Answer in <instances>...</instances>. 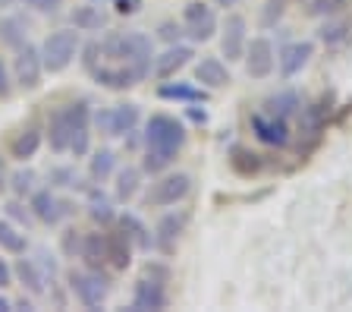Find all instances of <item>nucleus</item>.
<instances>
[{
    "mask_svg": "<svg viewBox=\"0 0 352 312\" xmlns=\"http://www.w3.org/2000/svg\"><path fill=\"white\" fill-rule=\"evenodd\" d=\"M101 54L110 63H129L139 70H151V38L142 32H113L101 41Z\"/></svg>",
    "mask_w": 352,
    "mask_h": 312,
    "instance_id": "obj_1",
    "label": "nucleus"
},
{
    "mask_svg": "<svg viewBox=\"0 0 352 312\" xmlns=\"http://www.w3.org/2000/svg\"><path fill=\"white\" fill-rule=\"evenodd\" d=\"M88 127V104L76 101V104H63L57 114L51 117V149L54 152H69L76 129Z\"/></svg>",
    "mask_w": 352,
    "mask_h": 312,
    "instance_id": "obj_2",
    "label": "nucleus"
},
{
    "mask_svg": "<svg viewBox=\"0 0 352 312\" xmlns=\"http://www.w3.org/2000/svg\"><path fill=\"white\" fill-rule=\"evenodd\" d=\"M145 139H148V149L176 158V152L186 145V127L176 117H170V114H154L148 120Z\"/></svg>",
    "mask_w": 352,
    "mask_h": 312,
    "instance_id": "obj_3",
    "label": "nucleus"
},
{
    "mask_svg": "<svg viewBox=\"0 0 352 312\" xmlns=\"http://www.w3.org/2000/svg\"><path fill=\"white\" fill-rule=\"evenodd\" d=\"M76 54H79V32H73V29L51 32L41 45L44 70H51V73H63V70L73 63Z\"/></svg>",
    "mask_w": 352,
    "mask_h": 312,
    "instance_id": "obj_4",
    "label": "nucleus"
},
{
    "mask_svg": "<svg viewBox=\"0 0 352 312\" xmlns=\"http://www.w3.org/2000/svg\"><path fill=\"white\" fill-rule=\"evenodd\" d=\"M69 290L76 293L85 309H101L107 300V278H101L98 271H73L69 275Z\"/></svg>",
    "mask_w": 352,
    "mask_h": 312,
    "instance_id": "obj_5",
    "label": "nucleus"
},
{
    "mask_svg": "<svg viewBox=\"0 0 352 312\" xmlns=\"http://www.w3.org/2000/svg\"><path fill=\"white\" fill-rule=\"evenodd\" d=\"M192 189V180L189 174H167L161 177L157 183L148 189V205H176V202H183Z\"/></svg>",
    "mask_w": 352,
    "mask_h": 312,
    "instance_id": "obj_6",
    "label": "nucleus"
},
{
    "mask_svg": "<svg viewBox=\"0 0 352 312\" xmlns=\"http://www.w3.org/2000/svg\"><path fill=\"white\" fill-rule=\"evenodd\" d=\"M95 123L104 136H126L139 123V107L135 104H117V107H107V111H98Z\"/></svg>",
    "mask_w": 352,
    "mask_h": 312,
    "instance_id": "obj_7",
    "label": "nucleus"
},
{
    "mask_svg": "<svg viewBox=\"0 0 352 312\" xmlns=\"http://www.w3.org/2000/svg\"><path fill=\"white\" fill-rule=\"evenodd\" d=\"M16 82H19L22 89H38L41 85V73H44V60H41V48L35 45H25L19 48V54H16Z\"/></svg>",
    "mask_w": 352,
    "mask_h": 312,
    "instance_id": "obj_8",
    "label": "nucleus"
},
{
    "mask_svg": "<svg viewBox=\"0 0 352 312\" xmlns=\"http://www.w3.org/2000/svg\"><path fill=\"white\" fill-rule=\"evenodd\" d=\"M183 23H186V32L192 35V41H208V38L217 32V16H214V10L208 7V3H201V0L186 3Z\"/></svg>",
    "mask_w": 352,
    "mask_h": 312,
    "instance_id": "obj_9",
    "label": "nucleus"
},
{
    "mask_svg": "<svg viewBox=\"0 0 352 312\" xmlns=\"http://www.w3.org/2000/svg\"><path fill=\"white\" fill-rule=\"evenodd\" d=\"M252 133L264 142V145H274V149H283L289 142V127H286V117H277V114H252Z\"/></svg>",
    "mask_w": 352,
    "mask_h": 312,
    "instance_id": "obj_10",
    "label": "nucleus"
},
{
    "mask_svg": "<svg viewBox=\"0 0 352 312\" xmlns=\"http://www.w3.org/2000/svg\"><path fill=\"white\" fill-rule=\"evenodd\" d=\"M157 309H167V287L164 281L157 278H142L132 290V312H157Z\"/></svg>",
    "mask_w": 352,
    "mask_h": 312,
    "instance_id": "obj_11",
    "label": "nucleus"
},
{
    "mask_svg": "<svg viewBox=\"0 0 352 312\" xmlns=\"http://www.w3.org/2000/svg\"><path fill=\"white\" fill-rule=\"evenodd\" d=\"M245 73L252 79H264V76H271L274 70V45L267 38H252L249 45H245Z\"/></svg>",
    "mask_w": 352,
    "mask_h": 312,
    "instance_id": "obj_12",
    "label": "nucleus"
},
{
    "mask_svg": "<svg viewBox=\"0 0 352 312\" xmlns=\"http://www.w3.org/2000/svg\"><path fill=\"white\" fill-rule=\"evenodd\" d=\"M91 73H95V79L101 82V85H107V89H129V85H135V82L145 79V70L129 67V63H110V67H95Z\"/></svg>",
    "mask_w": 352,
    "mask_h": 312,
    "instance_id": "obj_13",
    "label": "nucleus"
},
{
    "mask_svg": "<svg viewBox=\"0 0 352 312\" xmlns=\"http://www.w3.org/2000/svg\"><path fill=\"white\" fill-rule=\"evenodd\" d=\"M32 211H35V218L44 224H60L69 211H73V205L57 199L51 189H38V193L32 196Z\"/></svg>",
    "mask_w": 352,
    "mask_h": 312,
    "instance_id": "obj_14",
    "label": "nucleus"
},
{
    "mask_svg": "<svg viewBox=\"0 0 352 312\" xmlns=\"http://www.w3.org/2000/svg\"><path fill=\"white\" fill-rule=\"evenodd\" d=\"M315 54V45L311 41H289V45L280 48L277 54V67L286 79H293L296 73H302V67L308 63V57Z\"/></svg>",
    "mask_w": 352,
    "mask_h": 312,
    "instance_id": "obj_15",
    "label": "nucleus"
},
{
    "mask_svg": "<svg viewBox=\"0 0 352 312\" xmlns=\"http://www.w3.org/2000/svg\"><path fill=\"white\" fill-rule=\"evenodd\" d=\"M245 19L242 16H227V23H223V35H220V51L227 60H239L245 54Z\"/></svg>",
    "mask_w": 352,
    "mask_h": 312,
    "instance_id": "obj_16",
    "label": "nucleus"
},
{
    "mask_svg": "<svg viewBox=\"0 0 352 312\" xmlns=\"http://www.w3.org/2000/svg\"><path fill=\"white\" fill-rule=\"evenodd\" d=\"M186 221H189L186 211H170V215H164L161 221H157V227H154V246L164 249V253H173V246H176V240H179V233H183Z\"/></svg>",
    "mask_w": 352,
    "mask_h": 312,
    "instance_id": "obj_17",
    "label": "nucleus"
},
{
    "mask_svg": "<svg viewBox=\"0 0 352 312\" xmlns=\"http://www.w3.org/2000/svg\"><path fill=\"white\" fill-rule=\"evenodd\" d=\"M192 57H195V54H192L189 45H173V48H167L161 57H154V76H157V79H170V76L179 73V70H183Z\"/></svg>",
    "mask_w": 352,
    "mask_h": 312,
    "instance_id": "obj_18",
    "label": "nucleus"
},
{
    "mask_svg": "<svg viewBox=\"0 0 352 312\" xmlns=\"http://www.w3.org/2000/svg\"><path fill=\"white\" fill-rule=\"evenodd\" d=\"M195 79L201 82V85H208V89H223L230 82V70H227V63L217 57H201L195 67Z\"/></svg>",
    "mask_w": 352,
    "mask_h": 312,
    "instance_id": "obj_19",
    "label": "nucleus"
},
{
    "mask_svg": "<svg viewBox=\"0 0 352 312\" xmlns=\"http://www.w3.org/2000/svg\"><path fill=\"white\" fill-rule=\"evenodd\" d=\"M79 259H85L88 268H101L107 262V237L104 233H85L82 237Z\"/></svg>",
    "mask_w": 352,
    "mask_h": 312,
    "instance_id": "obj_20",
    "label": "nucleus"
},
{
    "mask_svg": "<svg viewBox=\"0 0 352 312\" xmlns=\"http://www.w3.org/2000/svg\"><path fill=\"white\" fill-rule=\"evenodd\" d=\"M107 237V262L113 268H129V262H132V243H129V237L126 233H104Z\"/></svg>",
    "mask_w": 352,
    "mask_h": 312,
    "instance_id": "obj_21",
    "label": "nucleus"
},
{
    "mask_svg": "<svg viewBox=\"0 0 352 312\" xmlns=\"http://www.w3.org/2000/svg\"><path fill=\"white\" fill-rule=\"evenodd\" d=\"M38 149H41V129L29 127V129H22V133L13 139V145H10V155H13L16 161H29V158H35Z\"/></svg>",
    "mask_w": 352,
    "mask_h": 312,
    "instance_id": "obj_22",
    "label": "nucleus"
},
{
    "mask_svg": "<svg viewBox=\"0 0 352 312\" xmlns=\"http://www.w3.org/2000/svg\"><path fill=\"white\" fill-rule=\"evenodd\" d=\"M120 231L129 237L132 246H139V249H151L154 237L148 233V227H145V224H142L135 215H120Z\"/></svg>",
    "mask_w": 352,
    "mask_h": 312,
    "instance_id": "obj_23",
    "label": "nucleus"
},
{
    "mask_svg": "<svg viewBox=\"0 0 352 312\" xmlns=\"http://www.w3.org/2000/svg\"><path fill=\"white\" fill-rule=\"evenodd\" d=\"M69 19H73V25L79 32H98L104 25V13H101V7H95V3H82V7H76L73 13H69Z\"/></svg>",
    "mask_w": 352,
    "mask_h": 312,
    "instance_id": "obj_24",
    "label": "nucleus"
},
{
    "mask_svg": "<svg viewBox=\"0 0 352 312\" xmlns=\"http://www.w3.org/2000/svg\"><path fill=\"white\" fill-rule=\"evenodd\" d=\"M113 167H117V155L110 149H101L91 155V161H88V174H91V180L95 183H104V180L113 174Z\"/></svg>",
    "mask_w": 352,
    "mask_h": 312,
    "instance_id": "obj_25",
    "label": "nucleus"
},
{
    "mask_svg": "<svg viewBox=\"0 0 352 312\" xmlns=\"http://www.w3.org/2000/svg\"><path fill=\"white\" fill-rule=\"evenodd\" d=\"M157 95L167 98V101H189V104L205 101V98H208L201 89H195V85H186V82H176V85H161V89H157Z\"/></svg>",
    "mask_w": 352,
    "mask_h": 312,
    "instance_id": "obj_26",
    "label": "nucleus"
},
{
    "mask_svg": "<svg viewBox=\"0 0 352 312\" xmlns=\"http://www.w3.org/2000/svg\"><path fill=\"white\" fill-rule=\"evenodd\" d=\"M230 164H233V171H239L242 177H252V174L261 171V158L252 149H242V145H236V149L230 152Z\"/></svg>",
    "mask_w": 352,
    "mask_h": 312,
    "instance_id": "obj_27",
    "label": "nucleus"
},
{
    "mask_svg": "<svg viewBox=\"0 0 352 312\" xmlns=\"http://www.w3.org/2000/svg\"><path fill=\"white\" fill-rule=\"evenodd\" d=\"M16 275H19V281L25 284V287L32 290V293H44V275L38 271V265L32 259H19V265H16Z\"/></svg>",
    "mask_w": 352,
    "mask_h": 312,
    "instance_id": "obj_28",
    "label": "nucleus"
},
{
    "mask_svg": "<svg viewBox=\"0 0 352 312\" xmlns=\"http://www.w3.org/2000/svg\"><path fill=\"white\" fill-rule=\"evenodd\" d=\"M139 180H142L139 167H123V171L117 174V199L129 202L132 196L139 193Z\"/></svg>",
    "mask_w": 352,
    "mask_h": 312,
    "instance_id": "obj_29",
    "label": "nucleus"
},
{
    "mask_svg": "<svg viewBox=\"0 0 352 312\" xmlns=\"http://www.w3.org/2000/svg\"><path fill=\"white\" fill-rule=\"evenodd\" d=\"M299 107H302V101L296 92H280V95H274L271 101H267V114H277V117H289V114H296Z\"/></svg>",
    "mask_w": 352,
    "mask_h": 312,
    "instance_id": "obj_30",
    "label": "nucleus"
},
{
    "mask_svg": "<svg viewBox=\"0 0 352 312\" xmlns=\"http://www.w3.org/2000/svg\"><path fill=\"white\" fill-rule=\"evenodd\" d=\"M0 249H7V253H25V233H19L10 221H0Z\"/></svg>",
    "mask_w": 352,
    "mask_h": 312,
    "instance_id": "obj_31",
    "label": "nucleus"
},
{
    "mask_svg": "<svg viewBox=\"0 0 352 312\" xmlns=\"http://www.w3.org/2000/svg\"><path fill=\"white\" fill-rule=\"evenodd\" d=\"M88 215L95 218V221H101V224H110L113 221V208H110V199L104 193H91V202H88Z\"/></svg>",
    "mask_w": 352,
    "mask_h": 312,
    "instance_id": "obj_32",
    "label": "nucleus"
},
{
    "mask_svg": "<svg viewBox=\"0 0 352 312\" xmlns=\"http://www.w3.org/2000/svg\"><path fill=\"white\" fill-rule=\"evenodd\" d=\"M25 25H22V19H3V23H0V35H3V41H7V45H13V48H22L25 45Z\"/></svg>",
    "mask_w": 352,
    "mask_h": 312,
    "instance_id": "obj_33",
    "label": "nucleus"
},
{
    "mask_svg": "<svg viewBox=\"0 0 352 312\" xmlns=\"http://www.w3.org/2000/svg\"><path fill=\"white\" fill-rule=\"evenodd\" d=\"M346 7V0H308V13L311 16H337Z\"/></svg>",
    "mask_w": 352,
    "mask_h": 312,
    "instance_id": "obj_34",
    "label": "nucleus"
},
{
    "mask_svg": "<svg viewBox=\"0 0 352 312\" xmlns=\"http://www.w3.org/2000/svg\"><path fill=\"white\" fill-rule=\"evenodd\" d=\"M170 164H173V155H164V152L148 149V155H145V161H142V167H145L148 174H161L164 167H170Z\"/></svg>",
    "mask_w": 352,
    "mask_h": 312,
    "instance_id": "obj_35",
    "label": "nucleus"
},
{
    "mask_svg": "<svg viewBox=\"0 0 352 312\" xmlns=\"http://www.w3.org/2000/svg\"><path fill=\"white\" fill-rule=\"evenodd\" d=\"M346 35H349V23H327L321 29V41H324V45H340Z\"/></svg>",
    "mask_w": 352,
    "mask_h": 312,
    "instance_id": "obj_36",
    "label": "nucleus"
},
{
    "mask_svg": "<svg viewBox=\"0 0 352 312\" xmlns=\"http://www.w3.org/2000/svg\"><path fill=\"white\" fill-rule=\"evenodd\" d=\"M32 183H35V174H32V171H19V174H13V189H16L19 196L32 193Z\"/></svg>",
    "mask_w": 352,
    "mask_h": 312,
    "instance_id": "obj_37",
    "label": "nucleus"
},
{
    "mask_svg": "<svg viewBox=\"0 0 352 312\" xmlns=\"http://www.w3.org/2000/svg\"><path fill=\"white\" fill-rule=\"evenodd\" d=\"M51 180H54V186H76L79 180H76V174L69 171V167H57V171L51 174Z\"/></svg>",
    "mask_w": 352,
    "mask_h": 312,
    "instance_id": "obj_38",
    "label": "nucleus"
},
{
    "mask_svg": "<svg viewBox=\"0 0 352 312\" xmlns=\"http://www.w3.org/2000/svg\"><path fill=\"white\" fill-rule=\"evenodd\" d=\"M63 249H66V256H79V249H82V237H79V231H66V237H63Z\"/></svg>",
    "mask_w": 352,
    "mask_h": 312,
    "instance_id": "obj_39",
    "label": "nucleus"
},
{
    "mask_svg": "<svg viewBox=\"0 0 352 312\" xmlns=\"http://www.w3.org/2000/svg\"><path fill=\"white\" fill-rule=\"evenodd\" d=\"M113 10H117L120 16H132L142 10V0H113Z\"/></svg>",
    "mask_w": 352,
    "mask_h": 312,
    "instance_id": "obj_40",
    "label": "nucleus"
},
{
    "mask_svg": "<svg viewBox=\"0 0 352 312\" xmlns=\"http://www.w3.org/2000/svg\"><path fill=\"white\" fill-rule=\"evenodd\" d=\"M283 3H286V0H267V10H264V23L271 25L274 19H280V13H283Z\"/></svg>",
    "mask_w": 352,
    "mask_h": 312,
    "instance_id": "obj_41",
    "label": "nucleus"
},
{
    "mask_svg": "<svg viewBox=\"0 0 352 312\" xmlns=\"http://www.w3.org/2000/svg\"><path fill=\"white\" fill-rule=\"evenodd\" d=\"M32 10H38V13H54V10L63 3V0H25Z\"/></svg>",
    "mask_w": 352,
    "mask_h": 312,
    "instance_id": "obj_42",
    "label": "nucleus"
},
{
    "mask_svg": "<svg viewBox=\"0 0 352 312\" xmlns=\"http://www.w3.org/2000/svg\"><path fill=\"white\" fill-rule=\"evenodd\" d=\"M179 35H183V29H179L176 23H164L161 25V38H164V41H176Z\"/></svg>",
    "mask_w": 352,
    "mask_h": 312,
    "instance_id": "obj_43",
    "label": "nucleus"
},
{
    "mask_svg": "<svg viewBox=\"0 0 352 312\" xmlns=\"http://www.w3.org/2000/svg\"><path fill=\"white\" fill-rule=\"evenodd\" d=\"M7 211H10V218H16V221H29V211H25L19 202H10Z\"/></svg>",
    "mask_w": 352,
    "mask_h": 312,
    "instance_id": "obj_44",
    "label": "nucleus"
},
{
    "mask_svg": "<svg viewBox=\"0 0 352 312\" xmlns=\"http://www.w3.org/2000/svg\"><path fill=\"white\" fill-rule=\"evenodd\" d=\"M10 284H13V271H10V265L3 259H0V290L3 287H10Z\"/></svg>",
    "mask_w": 352,
    "mask_h": 312,
    "instance_id": "obj_45",
    "label": "nucleus"
},
{
    "mask_svg": "<svg viewBox=\"0 0 352 312\" xmlns=\"http://www.w3.org/2000/svg\"><path fill=\"white\" fill-rule=\"evenodd\" d=\"M10 95V76H7V67H3V60H0V98Z\"/></svg>",
    "mask_w": 352,
    "mask_h": 312,
    "instance_id": "obj_46",
    "label": "nucleus"
},
{
    "mask_svg": "<svg viewBox=\"0 0 352 312\" xmlns=\"http://www.w3.org/2000/svg\"><path fill=\"white\" fill-rule=\"evenodd\" d=\"M189 114H192V120H198V123H205V120H208V114L205 111H195V107H192Z\"/></svg>",
    "mask_w": 352,
    "mask_h": 312,
    "instance_id": "obj_47",
    "label": "nucleus"
},
{
    "mask_svg": "<svg viewBox=\"0 0 352 312\" xmlns=\"http://www.w3.org/2000/svg\"><path fill=\"white\" fill-rule=\"evenodd\" d=\"M214 3H217V7H236L239 0H214Z\"/></svg>",
    "mask_w": 352,
    "mask_h": 312,
    "instance_id": "obj_48",
    "label": "nucleus"
},
{
    "mask_svg": "<svg viewBox=\"0 0 352 312\" xmlns=\"http://www.w3.org/2000/svg\"><path fill=\"white\" fill-rule=\"evenodd\" d=\"M10 309H13V303H10V300H3V297H0V312H10Z\"/></svg>",
    "mask_w": 352,
    "mask_h": 312,
    "instance_id": "obj_49",
    "label": "nucleus"
},
{
    "mask_svg": "<svg viewBox=\"0 0 352 312\" xmlns=\"http://www.w3.org/2000/svg\"><path fill=\"white\" fill-rule=\"evenodd\" d=\"M16 0H0V7H13Z\"/></svg>",
    "mask_w": 352,
    "mask_h": 312,
    "instance_id": "obj_50",
    "label": "nucleus"
},
{
    "mask_svg": "<svg viewBox=\"0 0 352 312\" xmlns=\"http://www.w3.org/2000/svg\"><path fill=\"white\" fill-rule=\"evenodd\" d=\"M302 3H308V0H302Z\"/></svg>",
    "mask_w": 352,
    "mask_h": 312,
    "instance_id": "obj_51",
    "label": "nucleus"
}]
</instances>
